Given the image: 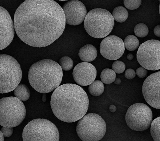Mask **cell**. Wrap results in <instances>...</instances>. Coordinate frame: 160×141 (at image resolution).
Here are the masks:
<instances>
[{
  "mask_svg": "<svg viewBox=\"0 0 160 141\" xmlns=\"http://www.w3.org/2000/svg\"><path fill=\"white\" fill-rule=\"evenodd\" d=\"M13 24L22 41L41 48L51 44L61 36L66 22L62 9L56 1L27 0L16 11Z\"/></svg>",
  "mask_w": 160,
  "mask_h": 141,
  "instance_id": "obj_1",
  "label": "cell"
},
{
  "mask_svg": "<svg viewBox=\"0 0 160 141\" xmlns=\"http://www.w3.org/2000/svg\"><path fill=\"white\" fill-rule=\"evenodd\" d=\"M89 101L87 94L80 86L72 83L59 86L53 92L50 104L55 116L61 121L72 123L86 113Z\"/></svg>",
  "mask_w": 160,
  "mask_h": 141,
  "instance_id": "obj_2",
  "label": "cell"
},
{
  "mask_svg": "<svg viewBox=\"0 0 160 141\" xmlns=\"http://www.w3.org/2000/svg\"><path fill=\"white\" fill-rule=\"evenodd\" d=\"M62 69L57 63L50 59H44L33 63L30 67L28 79L31 86L41 93L50 92L61 83Z\"/></svg>",
  "mask_w": 160,
  "mask_h": 141,
  "instance_id": "obj_3",
  "label": "cell"
},
{
  "mask_svg": "<svg viewBox=\"0 0 160 141\" xmlns=\"http://www.w3.org/2000/svg\"><path fill=\"white\" fill-rule=\"evenodd\" d=\"M84 21V28L87 33L97 38L107 36L112 31L114 23L111 13L106 9L99 8L90 10Z\"/></svg>",
  "mask_w": 160,
  "mask_h": 141,
  "instance_id": "obj_4",
  "label": "cell"
},
{
  "mask_svg": "<svg viewBox=\"0 0 160 141\" xmlns=\"http://www.w3.org/2000/svg\"><path fill=\"white\" fill-rule=\"evenodd\" d=\"M22 72L17 60L8 55H0V93L13 90L20 82Z\"/></svg>",
  "mask_w": 160,
  "mask_h": 141,
  "instance_id": "obj_5",
  "label": "cell"
},
{
  "mask_svg": "<svg viewBox=\"0 0 160 141\" xmlns=\"http://www.w3.org/2000/svg\"><path fill=\"white\" fill-rule=\"evenodd\" d=\"M22 138L23 141H59V135L58 128L51 122L36 118L24 127Z\"/></svg>",
  "mask_w": 160,
  "mask_h": 141,
  "instance_id": "obj_6",
  "label": "cell"
},
{
  "mask_svg": "<svg viewBox=\"0 0 160 141\" xmlns=\"http://www.w3.org/2000/svg\"><path fill=\"white\" fill-rule=\"evenodd\" d=\"M26 109L22 102L12 96L0 99V125L14 127L19 125L25 118Z\"/></svg>",
  "mask_w": 160,
  "mask_h": 141,
  "instance_id": "obj_7",
  "label": "cell"
},
{
  "mask_svg": "<svg viewBox=\"0 0 160 141\" xmlns=\"http://www.w3.org/2000/svg\"><path fill=\"white\" fill-rule=\"evenodd\" d=\"M78 120L76 130L82 141H99L104 136L106 130V123L98 114L88 113Z\"/></svg>",
  "mask_w": 160,
  "mask_h": 141,
  "instance_id": "obj_8",
  "label": "cell"
},
{
  "mask_svg": "<svg viewBox=\"0 0 160 141\" xmlns=\"http://www.w3.org/2000/svg\"><path fill=\"white\" fill-rule=\"evenodd\" d=\"M152 112L147 105L137 103L131 106L126 114L128 127L132 130L142 131L148 128L152 121Z\"/></svg>",
  "mask_w": 160,
  "mask_h": 141,
  "instance_id": "obj_9",
  "label": "cell"
},
{
  "mask_svg": "<svg viewBox=\"0 0 160 141\" xmlns=\"http://www.w3.org/2000/svg\"><path fill=\"white\" fill-rule=\"evenodd\" d=\"M139 63L145 69L156 70L160 68V41L155 39L142 43L137 53Z\"/></svg>",
  "mask_w": 160,
  "mask_h": 141,
  "instance_id": "obj_10",
  "label": "cell"
},
{
  "mask_svg": "<svg viewBox=\"0 0 160 141\" xmlns=\"http://www.w3.org/2000/svg\"><path fill=\"white\" fill-rule=\"evenodd\" d=\"M160 72L151 74L144 80L142 93L146 102L156 109H160Z\"/></svg>",
  "mask_w": 160,
  "mask_h": 141,
  "instance_id": "obj_11",
  "label": "cell"
},
{
  "mask_svg": "<svg viewBox=\"0 0 160 141\" xmlns=\"http://www.w3.org/2000/svg\"><path fill=\"white\" fill-rule=\"evenodd\" d=\"M125 47L122 40L115 35H110L104 38L100 45L101 54L111 60L119 59L123 54Z\"/></svg>",
  "mask_w": 160,
  "mask_h": 141,
  "instance_id": "obj_12",
  "label": "cell"
},
{
  "mask_svg": "<svg viewBox=\"0 0 160 141\" xmlns=\"http://www.w3.org/2000/svg\"><path fill=\"white\" fill-rule=\"evenodd\" d=\"M65 22L67 24L76 26L81 23L87 14L84 5L81 2L76 0H70L63 6Z\"/></svg>",
  "mask_w": 160,
  "mask_h": 141,
  "instance_id": "obj_13",
  "label": "cell"
},
{
  "mask_svg": "<svg viewBox=\"0 0 160 141\" xmlns=\"http://www.w3.org/2000/svg\"><path fill=\"white\" fill-rule=\"evenodd\" d=\"M14 33L13 23L9 13L0 6V50L11 43Z\"/></svg>",
  "mask_w": 160,
  "mask_h": 141,
  "instance_id": "obj_14",
  "label": "cell"
},
{
  "mask_svg": "<svg viewBox=\"0 0 160 141\" xmlns=\"http://www.w3.org/2000/svg\"><path fill=\"white\" fill-rule=\"evenodd\" d=\"M72 76L74 81L78 84L87 86L94 81L97 76V70L92 64L88 62H81L74 68Z\"/></svg>",
  "mask_w": 160,
  "mask_h": 141,
  "instance_id": "obj_15",
  "label": "cell"
},
{
  "mask_svg": "<svg viewBox=\"0 0 160 141\" xmlns=\"http://www.w3.org/2000/svg\"><path fill=\"white\" fill-rule=\"evenodd\" d=\"M78 55L82 61L89 62L93 61L96 58L97 55V51L93 45L88 44L80 48Z\"/></svg>",
  "mask_w": 160,
  "mask_h": 141,
  "instance_id": "obj_16",
  "label": "cell"
},
{
  "mask_svg": "<svg viewBox=\"0 0 160 141\" xmlns=\"http://www.w3.org/2000/svg\"><path fill=\"white\" fill-rule=\"evenodd\" d=\"M13 90L15 97L22 101H26L30 97V90L24 84H19Z\"/></svg>",
  "mask_w": 160,
  "mask_h": 141,
  "instance_id": "obj_17",
  "label": "cell"
},
{
  "mask_svg": "<svg viewBox=\"0 0 160 141\" xmlns=\"http://www.w3.org/2000/svg\"><path fill=\"white\" fill-rule=\"evenodd\" d=\"M112 15L114 20L120 23L125 22L128 16L127 10L122 6H118L115 8Z\"/></svg>",
  "mask_w": 160,
  "mask_h": 141,
  "instance_id": "obj_18",
  "label": "cell"
},
{
  "mask_svg": "<svg viewBox=\"0 0 160 141\" xmlns=\"http://www.w3.org/2000/svg\"><path fill=\"white\" fill-rule=\"evenodd\" d=\"M104 85L103 83L99 80L94 81L89 85L88 90L89 93L94 96L101 95L104 92Z\"/></svg>",
  "mask_w": 160,
  "mask_h": 141,
  "instance_id": "obj_19",
  "label": "cell"
},
{
  "mask_svg": "<svg viewBox=\"0 0 160 141\" xmlns=\"http://www.w3.org/2000/svg\"><path fill=\"white\" fill-rule=\"evenodd\" d=\"M123 42L125 48L129 51L136 50L139 45L138 39L135 36L132 35H129L126 37Z\"/></svg>",
  "mask_w": 160,
  "mask_h": 141,
  "instance_id": "obj_20",
  "label": "cell"
},
{
  "mask_svg": "<svg viewBox=\"0 0 160 141\" xmlns=\"http://www.w3.org/2000/svg\"><path fill=\"white\" fill-rule=\"evenodd\" d=\"M116 76L115 72L110 68L103 69L100 74L102 82L106 84H110L113 82L115 79Z\"/></svg>",
  "mask_w": 160,
  "mask_h": 141,
  "instance_id": "obj_21",
  "label": "cell"
},
{
  "mask_svg": "<svg viewBox=\"0 0 160 141\" xmlns=\"http://www.w3.org/2000/svg\"><path fill=\"white\" fill-rule=\"evenodd\" d=\"M160 117L157 118L151 124L150 133L154 141H160Z\"/></svg>",
  "mask_w": 160,
  "mask_h": 141,
  "instance_id": "obj_22",
  "label": "cell"
},
{
  "mask_svg": "<svg viewBox=\"0 0 160 141\" xmlns=\"http://www.w3.org/2000/svg\"><path fill=\"white\" fill-rule=\"evenodd\" d=\"M148 29L147 26L143 23L137 24L134 27V32L137 36L139 38H144L148 33Z\"/></svg>",
  "mask_w": 160,
  "mask_h": 141,
  "instance_id": "obj_23",
  "label": "cell"
},
{
  "mask_svg": "<svg viewBox=\"0 0 160 141\" xmlns=\"http://www.w3.org/2000/svg\"><path fill=\"white\" fill-rule=\"evenodd\" d=\"M59 64L62 70L67 71L72 68L73 62L69 57L65 56L62 57L60 59Z\"/></svg>",
  "mask_w": 160,
  "mask_h": 141,
  "instance_id": "obj_24",
  "label": "cell"
},
{
  "mask_svg": "<svg viewBox=\"0 0 160 141\" xmlns=\"http://www.w3.org/2000/svg\"><path fill=\"white\" fill-rule=\"evenodd\" d=\"M112 68L115 73L120 74L124 71L126 66L123 62L119 60H116L112 64Z\"/></svg>",
  "mask_w": 160,
  "mask_h": 141,
  "instance_id": "obj_25",
  "label": "cell"
},
{
  "mask_svg": "<svg viewBox=\"0 0 160 141\" xmlns=\"http://www.w3.org/2000/svg\"><path fill=\"white\" fill-rule=\"evenodd\" d=\"M125 7L129 10H135L138 8L141 5L142 1L123 0Z\"/></svg>",
  "mask_w": 160,
  "mask_h": 141,
  "instance_id": "obj_26",
  "label": "cell"
},
{
  "mask_svg": "<svg viewBox=\"0 0 160 141\" xmlns=\"http://www.w3.org/2000/svg\"><path fill=\"white\" fill-rule=\"evenodd\" d=\"M148 72L147 69L141 66L136 69V73L139 78H143L147 76Z\"/></svg>",
  "mask_w": 160,
  "mask_h": 141,
  "instance_id": "obj_27",
  "label": "cell"
},
{
  "mask_svg": "<svg viewBox=\"0 0 160 141\" xmlns=\"http://www.w3.org/2000/svg\"><path fill=\"white\" fill-rule=\"evenodd\" d=\"M1 131L4 137H8L11 136L13 132V129L12 127H2Z\"/></svg>",
  "mask_w": 160,
  "mask_h": 141,
  "instance_id": "obj_28",
  "label": "cell"
},
{
  "mask_svg": "<svg viewBox=\"0 0 160 141\" xmlns=\"http://www.w3.org/2000/svg\"><path fill=\"white\" fill-rule=\"evenodd\" d=\"M125 77L128 79H132L136 76V73L134 70L131 68L127 69L125 71Z\"/></svg>",
  "mask_w": 160,
  "mask_h": 141,
  "instance_id": "obj_29",
  "label": "cell"
},
{
  "mask_svg": "<svg viewBox=\"0 0 160 141\" xmlns=\"http://www.w3.org/2000/svg\"><path fill=\"white\" fill-rule=\"evenodd\" d=\"M153 32L154 34L157 37H160V25H158L154 28Z\"/></svg>",
  "mask_w": 160,
  "mask_h": 141,
  "instance_id": "obj_30",
  "label": "cell"
},
{
  "mask_svg": "<svg viewBox=\"0 0 160 141\" xmlns=\"http://www.w3.org/2000/svg\"><path fill=\"white\" fill-rule=\"evenodd\" d=\"M109 109L110 112L114 113L116 111L117 108L114 105L112 104L109 106Z\"/></svg>",
  "mask_w": 160,
  "mask_h": 141,
  "instance_id": "obj_31",
  "label": "cell"
},
{
  "mask_svg": "<svg viewBox=\"0 0 160 141\" xmlns=\"http://www.w3.org/2000/svg\"><path fill=\"white\" fill-rule=\"evenodd\" d=\"M113 82L114 84L118 85L119 84L121 83V80L119 78H115V79Z\"/></svg>",
  "mask_w": 160,
  "mask_h": 141,
  "instance_id": "obj_32",
  "label": "cell"
},
{
  "mask_svg": "<svg viewBox=\"0 0 160 141\" xmlns=\"http://www.w3.org/2000/svg\"><path fill=\"white\" fill-rule=\"evenodd\" d=\"M127 58L129 60H131L133 58V55L131 53H128L127 56Z\"/></svg>",
  "mask_w": 160,
  "mask_h": 141,
  "instance_id": "obj_33",
  "label": "cell"
},
{
  "mask_svg": "<svg viewBox=\"0 0 160 141\" xmlns=\"http://www.w3.org/2000/svg\"><path fill=\"white\" fill-rule=\"evenodd\" d=\"M4 136L1 131L0 130V141H4Z\"/></svg>",
  "mask_w": 160,
  "mask_h": 141,
  "instance_id": "obj_34",
  "label": "cell"
},
{
  "mask_svg": "<svg viewBox=\"0 0 160 141\" xmlns=\"http://www.w3.org/2000/svg\"><path fill=\"white\" fill-rule=\"evenodd\" d=\"M46 96L45 93H44L42 97V101L43 102L46 101Z\"/></svg>",
  "mask_w": 160,
  "mask_h": 141,
  "instance_id": "obj_35",
  "label": "cell"
}]
</instances>
